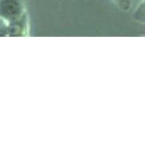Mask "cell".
Here are the masks:
<instances>
[{
	"label": "cell",
	"mask_w": 145,
	"mask_h": 146,
	"mask_svg": "<svg viewBox=\"0 0 145 146\" xmlns=\"http://www.w3.org/2000/svg\"><path fill=\"white\" fill-rule=\"evenodd\" d=\"M21 11V6L17 0H4L0 5L1 15L9 21L18 19Z\"/></svg>",
	"instance_id": "cell-1"
},
{
	"label": "cell",
	"mask_w": 145,
	"mask_h": 146,
	"mask_svg": "<svg viewBox=\"0 0 145 146\" xmlns=\"http://www.w3.org/2000/svg\"><path fill=\"white\" fill-rule=\"evenodd\" d=\"M132 18L138 23L145 25V0H141L132 14Z\"/></svg>",
	"instance_id": "cell-2"
},
{
	"label": "cell",
	"mask_w": 145,
	"mask_h": 146,
	"mask_svg": "<svg viewBox=\"0 0 145 146\" xmlns=\"http://www.w3.org/2000/svg\"><path fill=\"white\" fill-rule=\"evenodd\" d=\"M113 3L118 7L121 11L127 12L130 10L132 5V0H112Z\"/></svg>",
	"instance_id": "cell-3"
}]
</instances>
